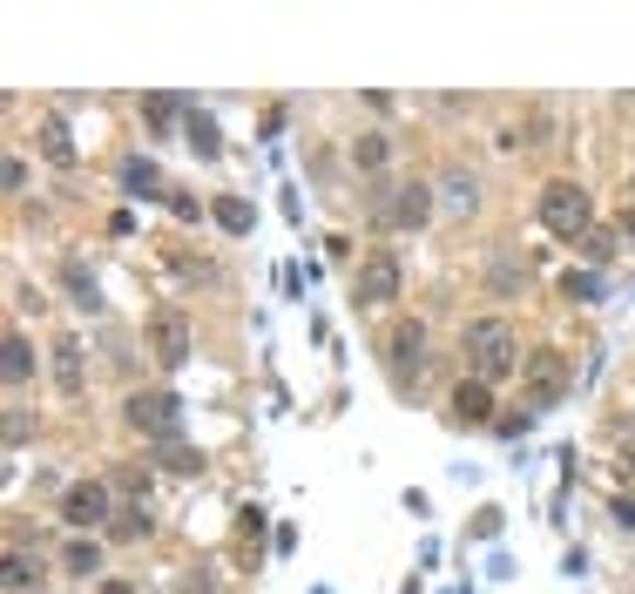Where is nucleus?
I'll return each instance as SVG.
<instances>
[{"instance_id": "16", "label": "nucleus", "mask_w": 635, "mask_h": 594, "mask_svg": "<svg viewBox=\"0 0 635 594\" xmlns=\"http://www.w3.org/2000/svg\"><path fill=\"white\" fill-rule=\"evenodd\" d=\"M0 581H8L14 594H27L34 581H42V561H34V554H27V547H14V554H8V568H0Z\"/></svg>"}, {"instance_id": "8", "label": "nucleus", "mask_w": 635, "mask_h": 594, "mask_svg": "<svg viewBox=\"0 0 635 594\" xmlns=\"http://www.w3.org/2000/svg\"><path fill=\"white\" fill-rule=\"evenodd\" d=\"M129 426H136V432H149V440H170V446H176L183 412H176L170 392H136V399H129Z\"/></svg>"}, {"instance_id": "13", "label": "nucleus", "mask_w": 635, "mask_h": 594, "mask_svg": "<svg viewBox=\"0 0 635 594\" xmlns=\"http://www.w3.org/2000/svg\"><path fill=\"white\" fill-rule=\"evenodd\" d=\"M42 155H48L55 170H74V163H82V155H74V136H68V123H61V115H48V123H42Z\"/></svg>"}, {"instance_id": "6", "label": "nucleus", "mask_w": 635, "mask_h": 594, "mask_svg": "<svg viewBox=\"0 0 635 594\" xmlns=\"http://www.w3.org/2000/svg\"><path fill=\"white\" fill-rule=\"evenodd\" d=\"M149 351H155V365L176 372L189 359V318H183V304H155L149 311Z\"/></svg>"}, {"instance_id": "1", "label": "nucleus", "mask_w": 635, "mask_h": 594, "mask_svg": "<svg viewBox=\"0 0 635 594\" xmlns=\"http://www.w3.org/2000/svg\"><path fill=\"white\" fill-rule=\"evenodd\" d=\"M460 351H466V372L481 378V385H500V378H513L528 359H521V331H513L507 318H473L466 325V338H460Z\"/></svg>"}, {"instance_id": "28", "label": "nucleus", "mask_w": 635, "mask_h": 594, "mask_svg": "<svg viewBox=\"0 0 635 594\" xmlns=\"http://www.w3.org/2000/svg\"><path fill=\"white\" fill-rule=\"evenodd\" d=\"M628 236H635V203H628Z\"/></svg>"}, {"instance_id": "27", "label": "nucleus", "mask_w": 635, "mask_h": 594, "mask_svg": "<svg viewBox=\"0 0 635 594\" xmlns=\"http://www.w3.org/2000/svg\"><path fill=\"white\" fill-rule=\"evenodd\" d=\"M615 521H622V527H635V500H615Z\"/></svg>"}, {"instance_id": "23", "label": "nucleus", "mask_w": 635, "mask_h": 594, "mask_svg": "<svg viewBox=\"0 0 635 594\" xmlns=\"http://www.w3.org/2000/svg\"><path fill=\"white\" fill-rule=\"evenodd\" d=\"M447 189H453V210H473V196H481V183L466 170H447Z\"/></svg>"}, {"instance_id": "19", "label": "nucleus", "mask_w": 635, "mask_h": 594, "mask_svg": "<svg viewBox=\"0 0 635 594\" xmlns=\"http://www.w3.org/2000/svg\"><path fill=\"white\" fill-rule=\"evenodd\" d=\"M385 155H392V142H385V136H359V142H351V163L372 170V176L385 170Z\"/></svg>"}, {"instance_id": "5", "label": "nucleus", "mask_w": 635, "mask_h": 594, "mask_svg": "<svg viewBox=\"0 0 635 594\" xmlns=\"http://www.w3.org/2000/svg\"><path fill=\"white\" fill-rule=\"evenodd\" d=\"M61 521H68L74 534L108 527V521H115V493H108V480H74V487L61 493Z\"/></svg>"}, {"instance_id": "22", "label": "nucleus", "mask_w": 635, "mask_h": 594, "mask_svg": "<svg viewBox=\"0 0 635 594\" xmlns=\"http://www.w3.org/2000/svg\"><path fill=\"white\" fill-rule=\"evenodd\" d=\"M575 244L588 251V264H609V257H615V236H609V230H581Z\"/></svg>"}, {"instance_id": "2", "label": "nucleus", "mask_w": 635, "mask_h": 594, "mask_svg": "<svg viewBox=\"0 0 635 594\" xmlns=\"http://www.w3.org/2000/svg\"><path fill=\"white\" fill-rule=\"evenodd\" d=\"M541 223L554 230V236H581V230H594V196L581 189V183H547L541 189Z\"/></svg>"}, {"instance_id": "9", "label": "nucleus", "mask_w": 635, "mask_h": 594, "mask_svg": "<svg viewBox=\"0 0 635 594\" xmlns=\"http://www.w3.org/2000/svg\"><path fill=\"white\" fill-rule=\"evenodd\" d=\"M55 385H61V399H82L89 392V365H82V338L74 331L55 338Z\"/></svg>"}, {"instance_id": "17", "label": "nucleus", "mask_w": 635, "mask_h": 594, "mask_svg": "<svg viewBox=\"0 0 635 594\" xmlns=\"http://www.w3.org/2000/svg\"><path fill=\"white\" fill-rule=\"evenodd\" d=\"M123 183H129V196H163V170L142 163V155H129V163H123Z\"/></svg>"}, {"instance_id": "7", "label": "nucleus", "mask_w": 635, "mask_h": 594, "mask_svg": "<svg viewBox=\"0 0 635 594\" xmlns=\"http://www.w3.org/2000/svg\"><path fill=\"white\" fill-rule=\"evenodd\" d=\"M385 365H392L400 385H413V365L426 372V325L419 318H400V325L385 331Z\"/></svg>"}, {"instance_id": "26", "label": "nucleus", "mask_w": 635, "mask_h": 594, "mask_svg": "<svg viewBox=\"0 0 635 594\" xmlns=\"http://www.w3.org/2000/svg\"><path fill=\"white\" fill-rule=\"evenodd\" d=\"M562 291H568L575 304H594V277H581V270H575V277H568V284H562Z\"/></svg>"}, {"instance_id": "15", "label": "nucleus", "mask_w": 635, "mask_h": 594, "mask_svg": "<svg viewBox=\"0 0 635 594\" xmlns=\"http://www.w3.org/2000/svg\"><path fill=\"white\" fill-rule=\"evenodd\" d=\"M0 351H8V359H0V372H8V385H27V378H34V345H27V338L14 331L8 345H0Z\"/></svg>"}, {"instance_id": "14", "label": "nucleus", "mask_w": 635, "mask_h": 594, "mask_svg": "<svg viewBox=\"0 0 635 594\" xmlns=\"http://www.w3.org/2000/svg\"><path fill=\"white\" fill-rule=\"evenodd\" d=\"M210 217H217L230 236H251V223H257V210L244 203V196H217V203H210Z\"/></svg>"}, {"instance_id": "25", "label": "nucleus", "mask_w": 635, "mask_h": 594, "mask_svg": "<svg viewBox=\"0 0 635 594\" xmlns=\"http://www.w3.org/2000/svg\"><path fill=\"white\" fill-rule=\"evenodd\" d=\"M163 466H170V473H196V466H204V459H196L189 446H170V453H163Z\"/></svg>"}, {"instance_id": "12", "label": "nucleus", "mask_w": 635, "mask_h": 594, "mask_svg": "<svg viewBox=\"0 0 635 594\" xmlns=\"http://www.w3.org/2000/svg\"><path fill=\"white\" fill-rule=\"evenodd\" d=\"M453 419H460V426H487V419H494V385L466 378V385L453 392Z\"/></svg>"}, {"instance_id": "21", "label": "nucleus", "mask_w": 635, "mask_h": 594, "mask_svg": "<svg viewBox=\"0 0 635 594\" xmlns=\"http://www.w3.org/2000/svg\"><path fill=\"white\" fill-rule=\"evenodd\" d=\"M108 534H115V540H142V534H149L142 506H123V513H115V521H108Z\"/></svg>"}, {"instance_id": "24", "label": "nucleus", "mask_w": 635, "mask_h": 594, "mask_svg": "<svg viewBox=\"0 0 635 594\" xmlns=\"http://www.w3.org/2000/svg\"><path fill=\"white\" fill-rule=\"evenodd\" d=\"M142 115H149V129H170L176 123V102L170 95H142Z\"/></svg>"}, {"instance_id": "11", "label": "nucleus", "mask_w": 635, "mask_h": 594, "mask_svg": "<svg viewBox=\"0 0 635 594\" xmlns=\"http://www.w3.org/2000/svg\"><path fill=\"white\" fill-rule=\"evenodd\" d=\"M61 291H68V304H82V311H102V284H95V270L82 264V257H61Z\"/></svg>"}, {"instance_id": "3", "label": "nucleus", "mask_w": 635, "mask_h": 594, "mask_svg": "<svg viewBox=\"0 0 635 594\" xmlns=\"http://www.w3.org/2000/svg\"><path fill=\"white\" fill-rule=\"evenodd\" d=\"M521 378H528V412H547V406L568 399V378H575V372H568L562 351H528Z\"/></svg>"}, {"instance_id": "10", "label": "nucleus", "mask_w": 635, "mask_h": 594, "mask_svg": "<svg viewBox=\"0 0 635 594\" xmlns=\"http://www.w3.org/2000/svg\"><path fill=\"white\" fill-rule=\"evenodd\" d=\"M432 217V189L426 183H400V196H392V217H385V230H419Z\"/></svg>"}, {"instance_id": "18", "label": "nucleus", "mask_w": 635, "mask_h": 594, "mask_svg": "<svg viewBox=\"0 0 635 594\" xmlns=\"http://www.w3.org/2000/svg\"><path fill=\"white\" fill-rule=\"evenodd\" d=\"M61 568H68V574H95V568H102V547H95V540H68V547H61Z\"/></svg>"}, {"instance_id": "20", "label": "nucleus", "mask_w": 635, "mask_h": 594, "mask_svg": "<svg viewBox=\"0 0 635 594\" xmlns=\"http://www.w3.org/2000/svg\"><path fill=\"white\" fill-rule=\"evenodd\" d=\"M183 129H189V149H196V155H217V149H223V136H217V123H210V115H189Z\"/></svg>"}, {"instance_id": "29", "label": "nucleus", "mask_w": 635, "mask_h": 594, "mask_svg": "<svg viewBox=\"0 0 635 594\" xmlns=\"http://www.w3.org/2000/svg\"><path fill=\"white\" fill-rule=\"evenodd\" d=\"M628 189H635V176H628Z\"/></svg>"}, {"instance_id": "4", "label": "nucleus", "mask_w": 635, "mask_h": 594, "mask_svg": "<svg viewBox=\"0 0 635 594\" xmlns=\"http://www.w3.org/2000/svg\"><path fill=\"white\" fill-rule=\"evenodd\" d=\"M400 284H406V264L392 251H366L359 270H351V298H359V304H392Z\"/></svg>"}]
</instances>
